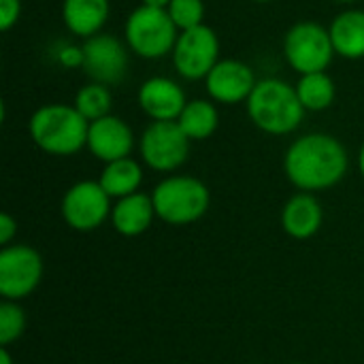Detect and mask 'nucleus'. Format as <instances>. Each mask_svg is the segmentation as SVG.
Masks as SVG:
<instances>
[{
    "instance_id": "1",
    "label": "nucleus",
    "mask_w": 364,
    "mask_h": 364,
    "mask_svg": "<svg viewBox=\"0 0 364 364\" xmlns=\"http://www.w3.org/2000/svg\"><path fill=\"white\" fill-rule=\"evenodd\" d=\"M350 168L346 145L326 132H309L290 143L284 156V173L301 192L335 188Z\"/></svg>"
},
{
    "instance_id": "2",
    "label": "nucleus",
    "mask_w": 364,
    "mask_h": 364,
    "mask_svg": "<svg viewBox=\"0 0 364 364\" xmlns=\"http://www.w3.org/2000/svg\"><path fill=\"white\" fill-rule=\"evenodd\" d=\"M250 122L264 134L284 136L294 132L305 117V107L299 100L296 87L277 77L258 79L252 96L245 102Z\"/></svg>"
},
{
    "instance_id": "3",
    "label": "nucleus",
    "mask_w": 364,
    "mask_h": 364,
    "mask_svg": "<svg viewBox=\"0 0 364 364\" xmlns=\"http://www.w3.org/2000/svg\"><path fill=\"white\" fill-rule=\"evenodd\" d=\"M90 122L75 105L49 102L38 107L28 122V132L34 145L49 156H75L87 147Z\"/></svg>"
},
{
    "instance_id": "4",
    "label": "nucleus",
    "mask_w": 364,
    "mask_h": 364,
    "mask_svg": "<svg viewBox=\"0 0 364 364\" xmlns=\"http://www.w3.org/2000/svg\"><path fill=\"white\" fill-rule=\"evenodd\" d=\"M179 30L166 9L139 4L124 23V43L130 53L143 60H160L173 53Z\"/></svg>"
},
{
    "instance_id": "5",
    "label": "nucleus",
    "mask_w": 364,
    "mask_h": 364,
    "mask_svg": "<svg viewBox=\"0 0 364 364\" xmlns=\"http://www.w3.org/2000/svg\"><path fill=\"white\" fill-rule=\"evenodd\" d=\"M151 198L156 215L173 226L198 222L211 203L209 188L198 177L190 175H173L162 179L154 188Z\"/></svg>"
},
{
    "instance_id": "6",
    "label": "nucleus",
    "mask_w": 364,
    "mask_h": 364,
    "mask_svg": "<svg viewBox=\"0 0 364 364\" xmlns=\"http://www.w3.org/2000/svg\"><path fill=\"white\" fill-rule=\"evenodd\" d=\"M282 51L286 62L294 73H299V77L328 70L333 58L337 55L328 28L311 19L296 21L288 28V32L284 34Z\"/></svg>"
},
{
    "instance_id": "7",
    "label": "nucleus",
    "mask_w": 364,
    "mask_h": 364,
    "mask_svg": "<svg viewBox=\"0 0 364 364\" xmlns=\"http://www.w3.org/2000/svg\"><path fill=\"white\" fill-rule=\"evenodd\" d=\"M171 60L181 79L205 81L211 68L222 60L218 32L207 23L179 32Z\"/></svg>"
},
{
    "instance_id": "8",
    "label": "nucleus",
    "mask_w": 364,
    "mask_h": 364,
    "mask_svg": "<svg viewBox=\"0 0 364 364\" xmlns=\"http://www.w3.org/2000/svg\"><path fill=\"white\" fill-rule=\"evenodd\" d=\"M190 139L177 122H151L139 141L141 160L158 173H173L190 156Z\"/></svg>"
},
{
    "instance_id": "9",
    "label": "nucleus",
    "mask_w": 364,
    "mask_h": 364,
    "mask_svg": "<svg viewBox=\"0 0 364 364\" xmlns=\"http://www.w3.org/2000/svg\"><path fill=\"white\" fill-rule=\"evenodd\" d=\"M111 196L102 190L98 181H77L70 186L62 198V218L64 222L79 230L90 232L100 228L111 218Z\"/></svg>"
},
{
    "instance_id": "10",
    "label": "nucleus",
    "mask_w": 364,
    "mask_h": 364,
    "mask_svg": "<svg viewBox=\"0 0 364 364\" xmlns=\"http://www.w3.org/2000/svg\"><path fill=\"white\" fill-rule=\"evenodd\" d=\"M43 279L41 254L30 245H6L0 252V294L4 301L30 296Z\"/></svg>"
},
{
    "instance_id": "11",
    "label": "nucleus",
    "mask_w": 364,
    "mask_h": 364,
    "mask_svg": "<svg viewBox=\"0 0 364 364\" xmlns=\"http://www.w3.org/2000/svg\"><path fill=\"white\" fill-rule=\"evenodd\" d=\"M83 47V73L90 81L117 85L128 73V45L109 32L94 34L81 43Z\"/></svg>"
},
{
    "instance_id": "12",
    "label": "nucleus",
    "mask_w": 364,
    "mask_h": 364,
    "mask_svg": "<svg viewBox=\"0 0 364 364\" xmlns=\"http://www.w3.org/2000/svg\"><path fill=\"white\" fill-rule=\"evenodd\" d=\"M256 83L258 79L254 68L237 58H222L205 77V90L209 100L226 107L247 102Z\"/></svg>"
},
{
    "instance_id": "13",
    "label": "nucleus",
    "mask_w": 364,
    "mask_h": 364,
    "mask_svg": "<svg viewBox=\"0 0 364 364\" xmlns=\"http://www.w3.org/2000/svg\"><path fill=\"white\" fill-rule=\"evenodd\" d=\"M141 111L151 122H177L183 107L188 105L186 90L171 77L154 75L147 77L136 92Z\"/></svg>"
},
{
    "instance_id": "14",
    "label": "nucleus",
    "mask_w": 364,
    "mask_h": 364,
    "mask_svg": "<svg viewBox=\"0 0 364 364\" xmlns=\"http://www.w3.org/2000/svg\"><path fill=\"white\" fill-rule=\"evenodd\" d=\"M87 149L94 158H98L105 164L130 158L134 149V132L122 117L111 113L107 117L90 122Z\"/></svg>"
},
{
    "instance_id": "15",
    "label": "nucleus",
    "mask_w": 364,
    "mask_h": 364,
    "mask_svg": "<svg viewBox=\"0 0 364 364\" xmlns=\"http://www.w3.org/2000/svg\"><path fill=\"white\" fill-rule=\"evenodd\" d=\"M62 23L77 38L100 34L111 15V0H62Z\"/></svg>"
},
{
    "instance_id": "16",
    "label": "nucleus",
    "mask_w": 364,
    "mask_h": 364,
    "mask_svg": "<svg viewBox=\"0 0 364 364\" xmlns=\"http://www.w3.org/2000/svg\"><path fill=\"white\" fill-rule=\"evenodd\" d=\"M154 218H158L154 198L151 194H143V192H134L130 196L119 198L111 209V224L124 237L143 235L151 226Z\"/></svg>"
},
{
    "instance_id": "17",
    "label": "nucleus",
    "mask_w": 364,
    "mask_h": 364,
    "mask_svg": "<svg viewBox=\"0 0 364 364\" xmlns=\"http://www.w3.org/2000/svg\"><path fill=\"white\" fill-rule=\"evenodd\" d=\"M322 205L309 192L294 194L282 211V226L294 239H311L322 228Z\"/></svg>"
},
{
    "instance_id": "18",
    "label": "nucleus",
    "mask_w": 364,
    "mask_h": 364,
    "mask_svg": "<svg viewBox=\"0 0 364 364\" xmlns=\"http://www.w3.org/2000/svg\"><path fill=\"white\" fill-rule=\"evenodd\" d=\"M335 53L343 60H364V11L346 9L328 26Z\"/></svg>"
},
{
    "instance_id": "19",
    "label": "nucleus",
    "mask_w": 364,
    "mask_h": 364,
    "mask_svg": "<svg viewBox=\"0 0 364 364\" xmlns=\"http://www.w3.org/2000/svg\"><path fill=\"white\" fill-rule=\"evenodd\" d=\"M179 128L190 141H205L215 134L220 126V111L213 100L192 98L177 117Z\"/></svg>"
},
{
    "instance_id": "20",
    "label": "nucleus",
    "mask_w": 364,
    "mask_h": 364,
    "mask_svg": "<svg viewBox=\"0 0 364 364\" xmlns=\"http://www.w3.org/2000/svg\"><path fill=\"white\" fill-rule=\"evenodd\" d=\"M98 183L111 198H124L139 192L143 183V166L132 158H122L115 162L105 164Z\"/></svg>"
},
{
    "instance_id": "21",
    "label": "nucleus",
    "mask_w": 364,
    "mask_h": 364,
    "mask_svg": "<svg viewBox=\"0 0 364 364\" xmlns=\"http://www.w3.org/2000/svg\"><path fill=\"white\" fill-rule=\"evenodd\" d=\"M294 87H296L299 100L305 107V111H314V113L326 111L333 107V102L337 98L335 79L326 70L301 75Z\"/></svg>"
},
{
    "instance_id": "22",
    "label": "nucleus",
    "mask_w": 364,
    "mask_h": 364,
    "mask_svg": "<svg viewBox=\"0 0 364 364\" xmlns=\"http://www.w3.org/2000/svg\"><path fill=\"white\" fill-rule=\"evenodd\" d=\"M73 105L87 122H96L100 117H107V115H111V107H113L111 87L105 83L90 81L77 90Z\"/></svg>"
},
{
    "instance_id": "23",
    "label": "nucleus",
    "mask_w": 364,
    "mask_h": 364,
    "mask_svg": "<svg viewBox=\"0 0 364 364\" xmlns=\"http://www.w3.org/2000/svg\"><path fill=\"white\" fill-rule=\"evenodd\" d=\"M166 13L171 15L173 23L177 26L179 32L192 30L205 23V0H171L166 6Z\"/></svg>"
},
{
    "instance_id": "24",
    "label": "nucleus",
    "mask_w": 364,
    "mask_h": 364,
    "mask_svg": "<svg viewBox=\"0 0 364 364\" xmlns=\"http://www.w3.org/2000/svg\"><path fill=\"white\" fill-rule=\"evenodd\" d=\"M26 331V314L15 301H4L0 305V346L17 341Z\"/></svg>"
},
{
    "instance_id": "25",
    "label": "nucleus",
    "mask_w": 364,
    "mask_h": 364,
    "mask_svg": "<svg viewBox=\"0 0 364 364\" xmlns=\"http://www.w3.org/2000/svg\"><path fill=\"white\" fill-rule=\"evenodd\" d=\"M51 55L58 66L73 70V68H83V47L75 43H58L51 49Z\"/></svg>"
},
{
    "instance_id": "26",
    "label": "nucleus",
    "mask_w": 364,
    "mask_h": 364,
    "mask_svg": "<svg viewBox=\"0 0 364 364\" xmlns=\"http://www.w3.org/2000/svg\"><path fill=\"white\" fill-rule=\"evenodd\" d=\"M21 17V0H0V30L9 32Z\"/></svg>"
},
{
    "instance_id": "27",
    "label": "nucleus",
    "mask_w": 364,
    "mask_h": 364,
    "mask_svg": "<svg viewBox=\"0 0 364 364\" xmlns=\"http://www.w3.org/2000/svg\"><path fill=\"white\" fill-rule=\"evenodd\" d=\"M15 235H17V222L9 213H2L0 215V243L6 247Z\"/></svg>"
},
{
    "instance_id": "28",
    "label": "nucleus",
    "mask_w": 364,
    "mask_h": 364,
    "mask_svg": "<svg viewBox=\"0 0 364 364\" xmlns=\"http://www.w3.org/2000/svg\"><path fill=\"white\" fill-rule=\"evenodd\" d=\"M141 4L156 6V9H166V6L171 4V0H141Z\"/></svg>"
},
{
    "instance_id": "29",
    "label": "nucleus",
    "mask_w": 364,
    "mask_h": 364,
    "mask_svg": "<svg viewBox=\"0 0 364 364\" xmlns=\"http://www.w3.org/2000/svg\"><path fill=\"white\" fill-rule=\"evenodd\" d=\"M0 364H13V358L6 348H0Z\"/></svg>"
},
{
    "instance_id": "30",
    "label": "nucleus",
    "mask_w": 364,
    "mask_h": 364,
    "mask_svg": "<svg viewBox=\"0 0 364 364\" xmlns=\"http://www.w3.org/2000/svg\"><path fill=\"white\" fill-rule=\"evenodd\" d=\"M358 168H360V175H363L364 179V143L363 147H360V154H358Z\"/></svg>"
},
{
    "instance_id": "31",
    "label": "nucleus",
    "mask_w": 364,
    "mask_h": 364,
    "mask_svg": "<svg viewBox=\"0 0 364 364\" xmlns=\"http://www.w3.org/2000/svg\"><path fill=\"white\" fill-rule=\"evenodd\" d=\"M331 2H337V4H354L358 0H331Z\"/></svg>"
},
{
    "instance_id": "32",
    "label": "nucleus",
    "mask_w": 364,
    "mask_h": 364,
    "mask_svg": "<svg viewBox=\"0 0 364 364\" xmlns=\"http://www.w3.org/2000/svg\"><path fill=\"white\" fill-rule=\"evenodd\" d=\"M252 2H256V4H267V2H275V0H252Z\"/></svg>"
},
{
    "instance_id": "33",
    "label": "nucleus",
    "mask_w": 364,
    "mask_h": 364,
    "mask_svg": "<svg viewBox=\"0 0 364 364\" xmlns=\"http://www.w3.org/2000/svg\"><path fill=\"white\" fill-rule=\"evenodd\" d=\"M292 364H305V363H292Z\"/></svg>"
}]
</instances>
